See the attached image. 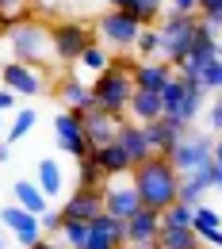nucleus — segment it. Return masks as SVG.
<instances>
[{
  "label": "nucleus",
  "instance_id": "nucleus-43",
  "mask_svg": "<svg viewBox=\"0 0 222 249\" xmlns=\"http://www.w3.org/2000/svg\"><path fill=\"white\" fill-rule=\"evenodd\" d=\"M215 165H222V134L215 138Z\"/></svg>",
  "mask_w": 222,
  "mask_h": 249
},
{
  "label": "nucleus",
  "instance_id": "nucleus-34",
  "mask_svg": "<svg viewBox=\"0 0 222 249\" xmlns=\"http://www.w3.org/2000/svg\"><path fill=\"white\" fill-rule=\"evenodd\" d=\"M77 65H81V69H92L96 77H100V73L107 69V50H103L100 42H92V46H88V50L77 58Z\"/></svg>",
  "mask_w": 222,
  "mask_h": 249
},
{
  "label": "nucleus",
  "instance_id": "nucleus-32",
  "mask_svg": "<svg viewBox=\"0 0 222 249\" xmlns=\"http://www.w3.org/2000/svg\"><path fill=\"white\" fill-rule=\"evenodd\" d=\"M199 85H203V92H222V58H211L199 69Z\"/></svg>",
  "mask_w": 222,
  "mask_h": 249
},
{
  "label": "nucleus",
  "instance_id": "nucleus-5",
  "mask_svg": "<svg viewBox=\"0 0 222 249\" xmlns=\"http://www.w3.org/2000/svg\"><path fill=\"white\" fill-rule=\"evenodd\" d=\"M50 38H54V62L62 65H77V58L100 42L92 35L88 23H81V19H58V23H50Z\"/></svg>",
  "mask_w": 222,
  "mask_h": 249
},
{
  "label": "nucleus",
  "instance_id": "nucleus-11",
  "mask_svg": "<svg viewBox=\"0 0 222 249\" xmlns=\"http://www.w3.org/2000/svg\"><path fill=\"white\" fill-rule=\"evenodd\" d=\"M100 196H103V215H115L127 222L138 207H142V199H138V192L130 180H107V184L100 188Z\"/></svg>",
  "mask_w": 222,
  "mask_h": 249
},
{
  "label": "nucleus",
  "instance_id": "nucleus-22",
  "mask_svg": "<svg viewBox=\"0 0 222 249\" xmlns=\"http://www.w3.org/2000/svg\"><path fill=\"white\" fill-rule=\"evenodd\" d=\"M88 157L100 165V173H103L107 180H115V177H127L130 169H134V165L127 161V154H123L115 142H111V146H96V150H88Z\"/></svg>",
  "mask_w": 222,
  "mask_h": 249
},
{
  "label": "nucleus",
  "instance_id": "nucleus-24",
  "mask_svg": "<svg viewBox=\"0 0 222 249\" xmlns=\"http://www.w3.org/2000/svg\"><path fill=\"white\" fill-rule=\"evenodd\" d=\"M12 196H16V207H23V211H31V215H46L50 211V199L38 192V184H31V180H16V188H12Z\"/></svg>",
  "mask_w": 222,
  "mask_h": 249
},
{
  "label": "nucleus",
  "instance_id": "nucleus-49",
  "mask_svg": "<svg viewBox=\"0 0 222 249\" xmlns=\"http://www.w3.org/2000/svg\"><path fill=\"white\" fill-rule=\"evenodd\" d=\"M0 249H4V242H0Z\"/></svg>",
  "mask_w": 222,
  "mask_h": 249
},
{
  "label": "nucleus",
  "instance_id": "nucleus-33",
  "mask_svg": "<svg viewBox=\"0 0 222 249\" xmlns=\"http://www.w3.org/2000/svg\"><path fill=\"white\" fill-rule=\"evenodd\" d=\"M180 100H184V81H180V77H172V81H169V85L161 89V104H165V115H169V119L176 115Z\"/></svg>",
  "mask_w": 222,
  "mask_h": 249
},
{
  "label": "nucleus",
  "instance_id": "nucleus-29",
  "mask_svg": "<svg viewBox=\"0 0 222 249\" xmlns=\"http://www.w3.org/2000/svg\"><path fill=\"white\" fill-rule=\"evenodd\" d=\"M134 54H138V62H154V58H161V35H157V27H142L138 42H134Z\"/></svg>",
  "mask_w": 222,
  "mask_h": 249
},
{
  "label": "nucleus",
  "instance_id": "nucleus-36",
  "mask_svg": "<svg viewBox=\"0 0 222 249\" xmlns=\"http://www.w3.org/2000/svg\"><path fill=\"white\" fill-rule=\"evenodd\" d=\"M199 19H207L219 31L222 27V0H199Z\"/></svg>",
  "mask_w": 222,
  "mask_h": 249
},
{
  "label": "nucleus",
  "instance_id": "nucleus-6",
  "mask_svg": "<svg viewBox=\"0 0 222 249\" xmlns=\"http://www.w3.org/2000/svg\"><path fill=\"white\" fill-rule=\"evenodd\" d=\"M172 169L184 177V173H195L199 165H207V161H215V134H199V130H188L176 146H172Z\"/></svg>",
  "mask_w": 222,
  "mask_h": 249
},
{
  "label": "nucleus",
  "instance_id": "nucleus-42",
  "mask_svg": "<svg viewBox=\"0 0 222 249\" xmlns=\"http://www.w3.org/2000/svg\"><path fill=\"white\" fill-rule=\"evenodd\" d=\"M4 161H12V146H8V142H0V165H4Z\"/></svg>",
  "mask_w": 222,
  "mask_h": 249
},
{
  "label": "nucleus",
  "instance_id": "nucleus-38",
  "mask_svg": "<svg viewBox=\"0 0 222 249\" xmlns=\"http://www.w3.org/2000/svg\"><path fill=\"white\" fill-rule=\"evenodd\" d=\"M169 12H184V16H199V0H165Z\"/></svg>",
  "mask_w": 222,
  "mask_h": 249
},
{
  "label": "nucleus",
  "instance_id": "nucleus-13",
  "mask_svg": "<svg viewBox=\"0 0 222 249\" xmlns=\"http://www.w3.org/2000/svg\"><path fill=\"white\" fill-rule=\"evenodd\" d=\"M0 222L16 234V242L23 249H31L34 242H42V222H38V215H31V211H23V207H0Z\"/></svg>",
  "mask_w": 222,
  "mask_h": 249
},
{
  "label": "nucleus",
  "instance_id": "nucleus-44",
  "mask_svg": "<svg viewBox=\"0 0 222 249\" xmlns=\"http://www.w3.org/2000/svg\"><path fill=\"white\" fill-rule=\"evenodd\" d=\"M31 249H62V246H54V242H46V238H42V242H34Z\"/></svg>",
  "mask_w": 222,
  "mask_h": 249
},
{
  "label": "nucleus",
  "instance_id": "nucleus-14",
  "mask_svg": "<svg viewBox=\"0 0 222 249\" xmlns=\"http://www.w3.org/2000/svg\"><path fill=\"white\" fill-rule=\"evenodd\" d=\"M142 130H146V138H150V150L161 154V157H169V154H172V146L188 134L191 126L176 123V119H169V115H161V119H154V123H146Z\"/></svg>",
  "mask_w": 222,
  "mask_h": 249
},
{
  "label": "nucleus",
  "instance_id": "nucleus-27",
  "mask_svg": "<svg viewBox=\"0 0 222 249\" xmlns=\"http://www.w3.org/2000/svg\"><path fill=\"white\" fill-rule=\"evenodd\" d=\"M157 249H203V242H199V234L195 230H169V226H161L157 234Z\"/></svg>",
  "mask_w": 222,
  "mask_h": 249
},
{
  "label": "nucleus",
  "instance_id": "nucleus-12",
  "mask_svg": "<svg viewBox=\"0 0 222 249\" xmlns=\"http://www.w3.org/2000/svg\"><path fill=\"white\" fill-rule=\"evenodd\" d=\"M62 226L65 222H92L96 215H103V196L92 192V188H77V192H69L62 203Z\"/></svg>",
  "mask_w": 222,
  "mask_h": 249
},
{
  "label": "nucleus",
  "instance_id": "nucleus-28",
  "mask_svg": "<svg viewBox=\"0 0 222 249\" xmlns=\"http://www.w3.org/2000/svg\"><path fill=\"white\" fill-rule=\"evenodd\" d=\"M34 123H38L34 107H19V111H16V123H12L8 130H4V142L12 146V142H19V138H27V134L34 130Z\"/></svg>",
  "mask_w": 222,
  "mask_h": 249
},
{
  "label": "nucleus",
  "instance_id": "nucleus-31",
  "mask_svg": "<svg viewBox=\"0 0 222 249\" xmlns=\"http://www.w3.org/2000/svg\"><path fill=\"white\" fill-rule=\"evenodd\" d=\"M77 180H81L77 188H92V192H100V188L107 184V177L100 173V165H96L92 157H85V161H77Z\"/></svg>",
  "mask_w": 222,
  "mask_h": 249
},
{
  "label": "nucleus",
  "instance_id": "nucleus-23",
  "mask_svg": "<svg viewBox=\"0 0 222 249\" xmlns=\"http://www.w3.org/2000/svg\"><path fill=\"white\" fill-rule=\"evenodd\" d=\"M111 8L134 16L142 27H154L161 16H165V0H111Z\"/></svg>",
  "mask_w": 222,
  "mask_h": 249
},
{
  "label": "nucleus",
  "instance_id": "nucleus-20",
  "mask_svg": "<svg viewBox=\"0 0 222 249\" xmlns=\"http://www.w3.org/2000/svg\"><path fill=\"white\" fill-rule=\"evenodd\" d=\"M191 230L199 234V242L203 249H222V215L215 207H195V215H191Z\"/></svg>",
  "mask_w": 222,
  "mask_h": 249
},
{
  "label": "nucleus",
  "instance_id": "nucleus-41",
  "mask_svg": "<svg viewBox=\"0 0 222 249\" xmlns=\"http://www.w3.org/2000/svg\"><path fill=\"white\" fill-rule=\"evenodd\" d=\"M27 0H0V16H12V12H23Z\"/></svg>",
  "mask_w": 222,
  "mask_h": 249
},
{
  "label": "nucleus",
  "instance_id": "nucleus-30",
  "mask_svg": "<svg viewBox=\"0 0 222 249\" xmlns=\"http://www.w3.org/2000/svg\"><path fill=\"white\" fill-rule=\"evenodd\" d=\"M191 215H195V207H188V203H172V207L161 211V226H169V230H188Z\"/></svg>",
  "mask_w": 222,
  "mask_h": 249
},
{
  "label": "nucleus",
  "instance_id": "nucleus-40",
  "mask_svg": "<svg viewBox=\"0 0 222 249\" xmlns=\"http://www.w3.org/2000/svg\"><path fill=\"white\" fill-rule=\"evenodd\" d=\"M38 222H42V230H54V234H62V215H58V211H46Z\"/></svg>",
  "mask_w": 222,
  "mask_h": 249
},
{
  "label": "nucleus",
  "instance_id": "nucleus-47",
  "mask_svg": "<svg viewBox=\"0 0 222 249\" xmlns=\"http://www.w3.org/2000/svg\"><path fill=\"white\" fill-rule=\"evenodd\" d=\"M0 134H4V119H0ZM0 142H4V138H0Z\"/></svg>",
  "mask_w": 222,
  "mask_h": 249
},
{
  "label": "nucleus",
  "instance_id": "nucleus-1",
  "mask_svg": "<svg viewBox=\"0 0 222 249\" xmlns=\"http://www.w3.org/2000/svg\"><path fill=\"white\" fill-rule=\"evenodd\" d=\"M130 184H134V192H138L142 207L165 211V207H172V203H176L180 173L172 169V161H169V157L154 154L150 161H142V165H134V169H130Z\"/></svg>",
  "mask_w": 222,
  "mask_h": 249
},
{
  "label": "nucleus",
  "instance_id": "nucleus-18",
  "mask_svg": "<svg viewBox=\"0 0 222 249\" xmlns=\"http://www.w3.org/2000/svg\"><path fill=\"white\" fill-rule=\"evenodd\" d=\"M172 77H176V69H172L169 62H161V58H154V62H138V65H134V73H130L134 89H146V92H161Z\"/></svg>",
  "mask_w": 222,
  "mask_h": 249
},
{
  "label": "nucleus",
  "instance_id": "nucleus-21",
  "mask_svg": "<svg viewBox=\"0 0 222 249\" xmlns=\"http://www.w3.org/2000/svg\"><path fill=\"white\" fill-rule=\"evenodd\" d=\"M58 100L65 104V111H77V115L96 111V104H92V85H85V81H77V77H65L62 85H58Z\"/></svg>",
  "mask_w": 222,
  "mask_h": 249
},
{
  "label": "nucleus",
  "instance_id": "nucleus-37",
  "mask_svg": "<svg viewBox=\"0 0 222 249\" xmlns=\"http://www.w3.org/2000/svg\"><path fill=\"white\" fill-rule=\"evenodd\" d=\"M203 119H207V126H211V134L219 138V134H222V104H219V100H215L211 107H203Z\"/></svg>",
  "mask_w": 222,
  "mask_h": 249
},
{
  "label": "nucleus",
  "instance_id": "nucleus-48",
  "mask_svg": "<svg viewBox=\"0 0 222 249\" xmlns=\"http://www.w3.org/2000/svg\"><path fill=\"white\" fill-rule=\"evenodd\" d=\"M219 104H222V92H219Z\"/></svg>",
  "mask_w": 222,
  "mask_h": 249
},
{
  "label": "nucleus",
  "instance_id": "nucleus-17",
  "mask_svg": "<svg viewBox=\"0 0 222 249\" xmlns=\"http://www.w3.org/2000/svg\"><path fill=\"white\" fill-rule=\"evenodd\" d=\"M157 234H161V211H154V207H138L127 218V246L157 242Z\"/></svg>",
  "mask_w": 222,
  "mask_h": 249
},
{
  "label": "nucleus",
  "instance_id": "nucleus-8",
  "mask_svg": "<svg viewBox=\"0 0 222 249\" xmlns=\"http://www.w3.org/2000/svg\"><path fill=\"white\" fill-rule=\"evenodd\" d=\"M0 85L8 89L12 96H42L46 92V69H34V65H23V62H4L0 65Z\"/></svg>",
  "mask_w": 222,
  "mask_h": 249
},
{
  "label": "nucleus",
  "instance_id": "nucleus-39",
  "mask_svg": "<svg viewBox=\"0 0 222 249\" xmlns=\"http://www.w3.org/2000/svg\"><path fill=\"white\" fill-rule=\"evenodd\" d=\"M19 96H12L4 85H0V115H8V111H19V104H16Z\"/></svg>",
  "mask_w": 222,
  "mask_h": 249
},
{
  "label": "nucleus",
  "instance_id": "nucleus-7",
  "mask_svg": "<svg viewBox=\"0 0 222 249\" xmlns=\"http://www.w3.org/2000/svg\"><path fill=\"white\" fill-rule=\"evenodd\" d=\"M96 35L107 42V46H115V50H134V42H138V35H142V23L127 16V12H115V8H107L100 19H96Z\"/></svg>",
  "mask_w": 222,
  "mask_h": 249
},
{
  "label": "nucleus",
  "instance_id": "nucleus-19",
  "mask_svg": "<svg viewBox=\"0 0 222 249\" xmlns=\"http://www.w3.org/2000/svg\"><path fill=\"white\" fill-rule=\"evenodd\" d=\"M165 115V104H161V92H146V89H134V96H130L127 104V119L138 126L154 123V119H161Z\"/></svg>",
  "mask_w": 222,
  "mask_h": 249
},
{
  "label": "nucleus",
  "instance_id": "nucleus-10",
  "mask_svg": "<svg viewBox=\"0 0 222 249\" xmlns=\"http://www.w3.org/2000/svg\"><path fill=\"white\" fill-rule=\"evenodd\" d=\"M85 249H127V222L115 215H96L88 222Z\"/></svg>",
  "mask_w": 222,
  "mask_h": 249
},
{
  "label": "nucleus",
  "instance_id": "nucleus-25",
  "mask_svg": "<svg viewBox=\"0 0 222 249\" xmlns=\"http://www.w3.org/2000/svg\"><path fill=\"white\" fill-rule=\"evenodd\" d=\"M62 184H65L62 165H58L54 157H42V161H38V192H42L46 199H58V196H62Z\"/></svg>",
  "mask_w": 222,
  "mask_h": 249
},
{
  "label": "nucleus",
  "instance_id": "nucleus-9",
  "mask_svg": "<svg viewBox=\"0 0 222 249\" xmlns=\"http://www.w3.org/2000/svg\"><path fill=\"white\" fill-rule=\"evenodd\" d=\"M54 142H58V150L69 154L73 161H85L88 157V142H85V123H81V115L77 111H58V119H54Z\"/></svg>",
  "mask_w": 222,
  "mask_h": 249
},
{
  "label": "nucleus",
  "instance_id": "nucleus-26",
  "mask_svg": "<svg viewBox=\"0 0 222 249\" xmlns=\"http://www.w3.org/2000/svg\"><path fill=\"white\" fill-rule=\"evenodd\" d=\"M203 100H207V92L203 89H188L184 85V100H180V107H176V123H184V126H191L199 115H203Z\"/></svg>",
  "mask_w": 222,
  "mask_h": 249
},
{
  "label": "nucleus",
  "instance_id": "nucleus-46",
  "mask_svg": "<svg viewBox=\"0 0 222 249\" xmlns=\"http://www.w3.org/2000/svg\"><path fill=\"white\" fill-rule=\"evenodd\" d=\"M215 188H222V165H219V180H215Z\"/></svg>",
  "mask_w": 222,
  "mask_h": 249
},
{
  "label": "nucleus",
  "instance_id": "nucleus-15",
  "mask_svg": "<svg viewBox=\"0 0 222 249\" xmlns=\"http://www.w3.org/2000/svg\"><path fill=\"white\" fill-rule=\"evenodd\" d=\"M115 146L127 154L130 165H142V161H150L154 157V150H150V138H146V130L138 123H130V119H123L119 123V134H115Z\"/></svg>",
  "mask_w": 222,
  "mask_h": 249
},
{
  "label": "nucleus",
  "instance_id": "nucleus-45",
  "mask_svg": "<svg viewBox=\"0 0 222 249\" xmlns=\"http://www.w3.org/2000/svg\"><path fill=\"white\" fill-rule=\"evenodd\" d=\"M127 249H157V242H146V246H127Z\"/></svg>",
  "mask_w": 222,
  "mask_h": 249
},
{
  "label": "nucleus",
  "instance_id": "nucleus-16",
  "mask_svg": "<svg viewBox=\"0 0 222 249\" xmlns=\"http://www.w3.org/2000/svg\"><path fill=\"white\" fill-rule=\"evenodd\" d=\"M81 123H85V142L88 146H111L115 142V134H119V123L123 119H115V115H107V111H88V115H81Z\"/></svg>",
  "mask_w": 222,
  "mask_h": 249
},
{
  "label": "nucleus",
  "instance_id": "nucleus-35",
  "mask_svg": "<svg viewBox=\"0 0 222 249\" xmlns=\"http://www.w3.org/2000/svg\"><path fill=\"white\" fill-rule=\"evenodd\" d=\"M62 238H65L69 249H85V242H88V222H65Z\"/></svg>",
  "mask_w": 222,
  "mask_h": 249
},
{
  "label": "nucleus",
  "instance_id": "nucleus-2",
  "mask_svg": "<svg viewBox=\"0 0 222 249\" xmlns=\"http://www.w3.org/2000/svg\"><path fill=\"white\" fill-rule=\"evenodd\" d=\"M134 65H138L134 58H107V69L92 81V104L100 111L127 119V104L134 96V81H130Z\"/></svg>",
  "mask_w": 222,
  "mask_h": 249
},
{
  "label": "nucleus",
  "instance_id": "nucleus-4",
  "mask_svg": "<svg viewBox=\"0 0 222 249\" xmlns=\"http://www.w3.org/2000/svg\"><path fill=\"white\" fill-rule=\"evenodd\" d=\"M8 50H12V62L34 65V69H50L54 62V38H50V23L42 19H27L19 27L8 31Z\"/></svg>",
  "mask_w": 222,
  "mask_h": 249
},
{
  "label": "nucleus",
  "instance_id": "nucleus-3",
  "mask_svg": "<svg viewBox=\"0 0 222 249\" xmlns=\"http://www.w3.org/2000/svg\"><path fill=\"white\" fill-rule=\"evenodd\" d=\"M154 27H157V35H161V62H169L172 69H176V65L195 50L203 19H199V16H184V12H169V8H165V16H161Z\"/></svg>",
  "mask_w": 222,
  "mask_h": 249
}]
</instances>
